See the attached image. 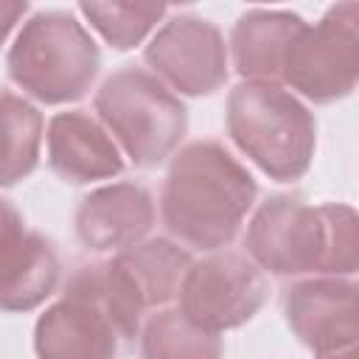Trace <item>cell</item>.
<instances>
[{
  "mask_svg": "<svg viewBox=\"0 0 359 359\" xmlns=\"http://www.w3.org/2000/svg\"><path fill=\"white\" fill-rule=\"evenodd\" d=\"M258 185L252 174L216 140L182 146L160 188L165 230L194 250H222L252 210Z\"/></svg>",
  "mask_w": 359,
  "mask_h": 359,
  "instance_id": "cell-1",
  "label": "cell"
},
{
  "mask_svg": "<svg viewBox=\"0 0 359 359\" xmlns=\"http://www.w3.org/2000/svg\"><path fill=\"white\" fill-rule=\"evenodd\" d=\"M244 247L264 272L280 278L353 275L359 272V210L278 194L252 213Z\"/></svg>",
  "mask_w": 359,
  "mask_h": 359,
  "instance_id": "cell-2",
  "label": "cell"
},
{
  "mask_svg": "<svg viewBox=\"0 0 359 359\" xmlns=\"http://www.w3.org/2000/svg\"><path fill=\"white\" fill-rule=\"evenodd\" d=\"M227 135L266 177L300 180L317 149L309 107L278 81L241 79L227 95Z\"/></svg>",
  "mask_w": 359,
  "mask_h": 359,
  "instance_id": "cell-3",
  "label": "cell"
},
{
  "mask_svg": "<svg viewBox=\"0 0 359 359\" xmlns=\"http://www.w3.org/2000/svg\"><path fill=\"white\" fill-rule=\"evenodd\" d=\"M6 67L8 79L39 104H67L93 87L101 50L73 14L39 11L11 39Z\"/></svg>",
  "mask_w": 359,
  "mask_h": 359,
  "instance_id": "cell-4",
  "label": "cell"
},
{
  "mask_svg": "<svg viewBox=\"0 0 359 359\" xmlns=\"http://www.w3.org/2000/svg\"><path fill=\"white\" fill-rule=\"evenodd\" d=\"M95 115L137 168H154L185 137L188 109L180 95L143 67H121L95 93Z\"/></svg>",
  "mask_w": 359,
  "mask_h": 359,
  "instance_id": "cell-5",
  "label": "cell"
},
{
  "mask_svg": "<svg viewBox=\"0 0 359 359\" xmlns=\"http://www.w3.org/2000/svg\"><path fill=\"white\" fill-rule=\"evenodd\" d=\"M123 339L104 286L101 261L79 266L67 278L62 297L48 306L34 325V351L48 359L112 356Z\"/></svg>",
  "mask_w": 359,
  "mask_h": 359,
  "instance_id": "cell-6",
  "label": "cell"
},
{
  "mask_svg": "<svg viewBox=\"0 0 359 359\" xmlns=\"http://www.w3.org/2000/svg\"><path fill=\"white\" fill-rule=\"evenodd\" d=\"M283 84L314 104L351 95L359 84V0L334 3L294 39Z\"/></svg>",
  "mask_w": 359,
  "mask_h": 359,
  "instance_id": "cell-7",
  "label": "cell"
},
{
  "mask_svg": "<svg viewBox=\"0 0 359 359\" xmlns=\"http://www.w3.org/2000/svg\"><path fill=\"white\" fill-rule=\"evenodd\" d=\"M269 297V283L264 269L241 252L210 250L205 258L191 261L177 306L208 331L238 328L258 314Z\"/></svg>",
  "mask_w": 359,
  "mask_h": 359,
  "instance_id": "cell-8",
  "label": "cell"
},
{
  "mask_svg": "<svg viewBox=\"0 0 359 359\" xmlns=\"http://www.w3.org/2000/svg\"><path fill=\"white\" fill-rule=\"evenodd\" d=\"M191 266V252L168 238H143L101 261L104 286L126 339L140 337L143 314L171 303Z\"/></svg>",
  "mask_w": 359,
  "mask_h": 359,
  "instance_id": "cell-9",
  "label": "cell"
},
{
  "mask_svg": "<svg viewBox=\"0 0 359 359\" xmlns=\"http://www.w3.org/2000/svg\"><path fill=\"white\" fill-rule=\"evenodd\" d=\"M283 317L292 334L320 356H353L359 345V280L311 275L283 292Z\"/></svg>",
  "mask_w": 359,
  "mask_h": 359,
  "instance_id": "cell-10",
  "label": "cell"
},
{
  "mask_svg": "<svg viewBox=\"0 0 359 359\" xmlns=\"http://www.w3.org/2000/svg\"><path fill=\"white\" fill-rule=\"evenodd\" d=\"M149 70L180 95H210L227 81V45L205 17H174L143 50Z\"/></svg>",
  "mask_w": 359,
  "mask_h": 359,
  "instance_id": "cell-11",
  "label": "cell"
},
{
  "mask_svg": "<svg viewBox=\"0 0 359 359\" xmlns=\"http://www.w3.org/2000/svg\"><path fill=\"white\" fill-rule=\"evenodd\" d=\"M0 306L3 311H31L45 303L59 283V255L53 244L28 230L11 199H3V241H0Z\"/></svg>",
  "mask_w": 359,
  "mask_h": 359,
  "instance_id": "cell-12",
  "label": "cell"
},
{
  "mask_svg": "<svg viewBox=\"0 0 359 359\" xmlns=\"http://www.w3.org/2000/svg\"><path fill=\"white\" fill-rule=\"evenodd\" d=\"M154 199L137 182H112L90 191L76 208V238L90 252H118L149 236Z\"/></svg>",
  "mask_w": 359,
  "mask_h": 359,
  "instance_id": "cell-13",
  "label": "cell"
},
{
  "mask_svg": "<svg viewBox=\"0 0 359 359\" xmlns=\"http://www.w3.org/2000/svg\"><path fill=\"white\" fill-rule=\"evenodd\" d=\"M45 143L50 171L70 185L109 180L123 171V149L104 121L84 109L53 115L48 121Z\"/></svg>",
  "mask_w": 359,
  "mask_h": 359,
  "instance_id": "cell-14",
  "label": "cell"
},
{
  "mask_svg": "<svg viewBox=\"0 0 359 359\" xmlns=\"http://www.w3.org/2000/svg\"><path fill=\"white\" fill-rule=\"evenodd\" d=\"M309 22L292 11H247L236 20L230 31V56L241 79L278 81L283 84V70L294 39Z\"/></svg>",
  "mask_w": 359,
  "mask_h": 359,
  "instance_id": "cell-15",
  "label": "cell"
},
{
  "mask_svg": "<svg viewBox=\"0 0 359 359\" xmlns=\"http://www.w3.org/2000/svg\"><path fill=\"white\" fill-rule=\"evenodd\" d=\"M140 353L149 359H163V356L210 359L222 353V342L216 331H208L199 323H194L180 306L174 309L160 306L140 325Z\"/></svg>",
  "mask_w": 359,
  "mask_h": 359,
  "instance_id": "cell-16",
  "label": "cell"
},
{
  "mask_svg": "<svg viewBox=\"0 0 359 359\" xmlns=\"http://www.w3.org/2000/svg\"><path fill=\"white\" fill-rule=\"evenodd\" d=\"M168 0H79L90 28L115 50L140 45L163 20Z\"/></svg>",
  "mask_w": 359,
  "mask_h": 359,
  "instance_id": "cell-17",
  "label": "cell"
},
{
  "mask_svg": "<svg viewBox=\"0 0 359 359\" xmlns=\"http://www.w3.org/2000/svg\"><path fill=\"white\" fill-rule=\"evenodd\" d=\"M3 185L11 188L36 168L42 146L39 109L11 90L3 93Z\"/></svg>",
  "mask_w": 359,
  "mask_h": 359,
  "instance_id": "cell-18",
  "label": "cell"
},
{
  "mask_svg": "<svg viewBox=\"0 0 359 359\" xmlns=\"http://www.w3.org/2000/svg\"><path fill=\"white\" fill-rule=\"evenodd\" d=\"M6 3H8V14H6V34H11V28H14V22H17L14 8H17V6L28 8V3H25V0H6Z\"/></svg>",
  "mask_w": 359,
  "mask_h": 359,
  "instance_id": "cell-19",
  "label": "cell"
},
{
  "mask_svg": "<svg viewBox=\"0 0 359 359\" xmlns=\"http://www.w3.org/2000/svg\"><path fill=\"white\" fill-rule=\"evenodd\" d=\"M171 6H188V3H194V0H168Z\"/></svg>",
  "mask_w": 359,
  "mask_h": 359,
  "instance_id": "cell-20",
  "label": "cell"
},
{
  "mask_svg": "<svg viewBox=\"0 0 359 359\" xmlns=\"http://www.w3.org/2000/svg\"><path fill=\"white\" fill-rule=\"evenodd\" d=\"M250 3H278V0H250Z\"/></svg>",
  "mask_w": 359,
  "mask_h": 359,
  "instance_id": "cell-21",
  "label": "cell"
},
{
  "mask_svg": "<svg viewBox=\"0 0 359 359\" xmlns=\"http://www.w3.org/2000/svg\"><path fill=\"white\" fill-rule=\"evenodd\" d=\"M353 356H359V345H356V351H353Z\"/></svg>",
  "mask_w": 359,
  "mask_h": 359,
  "instance_id": "cell-22",
  "label": "cell"
}]
</instances>
